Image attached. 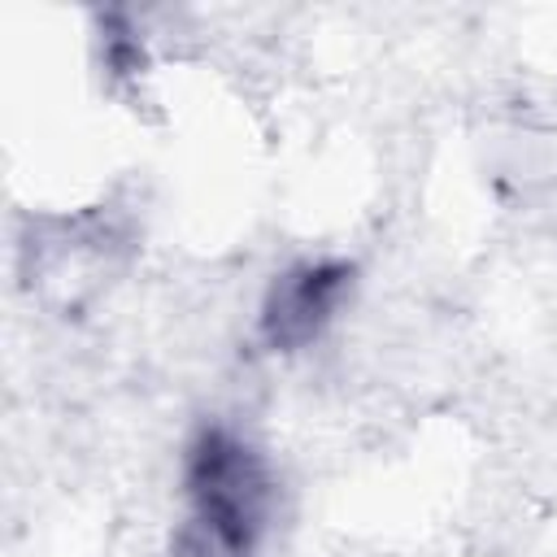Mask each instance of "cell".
I'll use <instances>...</instances> for the list:
<instances>
[{"instance_id": "obj_2", "label": "cell", "mask_w": 557, "mask_h": 557, "mask_svg": "<svg viewBox=\"0 0 557 557\" xmlns=\"http://www.w3.org/2000/svg\"><path fill=\"white\" fill-rule=\"evenodd\" d=\"M352 270L344 261H300L274 278L261 305V335L274 352H296L313 344L348 296Z\"/></svg>"}, {"instance_id": "obj_1", "label": "cell", "mask_w": 557, "mask_h": 557, "mask_svg": "<svg viewBox=\"0 0 557 557\" xmlns=\"http://www.w3.org/2000/svg\"><path fill=\"white\" fill-rule=\"evenodd\" d=\"M183 492L191 505L183 535H191L209 557H257L274 527L278 483L244 435L205 426L187 448Z\"/></svg>"}]
</instances>
